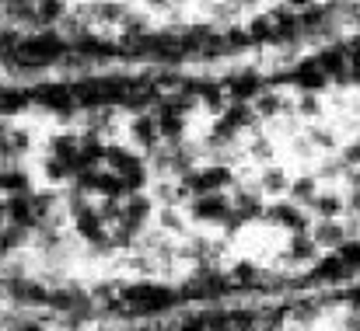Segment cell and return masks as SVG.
I'll return each instance as SVG.
<instances>
[{
  "label": "cell",
  "instance_id": "obj_1",
  "mask_svg": "<svg viewBox=\"0 0 360 331\" xmlns=\"http://www.w3.org/2000/svg\"><path fill=\"white\" fill-rule=\"evenodd\" d=\"M102 164L120 178L126 192H140V189L147 185V164H143L133 150H126V147L109 143V147H105V161H102Z\"/></svg>",
  "mask_w": 360,
  "mask_h": 331
},
{
  "label": "cell",
  "instance_id": "obj_2",
  "mask_svg": "<svg viewBox=\"0 0 360 331\" xmlns=\"http://www.w3.org/2000/svg\"><path fill=\"white\" fill-rule=\"evenodd\" d=\"M231 168L224 164H203V168H193L189 175H182V189L186 196H207V192H228L231 185Z\"/></svg>",
  "mask_w": 360,
  "mask_h": 331
},
{
  "label": "cell",
  "instance_id": "obj_3",
  "mask_svg": "<svg viewBox=\"0 0 360 331\" xmlns=\"http://www.w3.org/2000/svg\"><path fill=\"white\" fill-rule=\"evenodd\" d=\"M32 150V136L28 129H18L14 122L0 119V168H14L28 157Z\"/></svg>",
  "mask_w": 360,
  "mask_h": 331
},
{
  "label": "cell",
  "instance_id": "obj_4",
  "mask_svg": "<svg viewBox=\"0 0 360 331\" xmlns=\"http://www.w3.org/2000/svg\"><path fill=\"white\" fill-rule=\"evenodd\" d=\"M129 133H133L136 147H143L147 154H154L158 147H165V136H161V122H158L154 109L136 112V115H133V122H129Z\"/></svg>",
  "mask_w": 360,
  "mask_h": 331
},
{
  "label": "cell",
  "instance_id": "obj_5",
  "mask_svg": "<svg viewBox=\"0 0 360 331\" xmlns=\"http://www.w3.org/2000/svg\"><path fill=\"white\" fill-rule=\"evenodd\" d=\"M193 217L203 223H228V217H231V196L228 192L193 196Z\"/></svg>",
  "mask_w": 360,
  "mask_h": 331
},
{
  "label": "cell",
  "instance_id": "obj_6",
  "mask_svg": "<svg viewBox=\"0 0 360 331\" xmlns=\"http://www.w3.org/2000/svg\"><path fill=\"white\" fill-rule=\"evenodd\" d=\"M262 220L273 223V227H283V230H290V234H308V213L297 206V203H276V206H266V213H262Z\"/></svg>",
  "mask_w": 360,
  "mask_h": 331
},
{
  "label": "cell",
  "instance_id": "obj_7",
  "mask_svg": "<svg viewBox=\"0 0 360 331\" xmlns=\"http://www.w3.org/2000/svg\"><path fill=\"white\" fill-rule=\"evenodd\" d=\"M262 213H266V206H262V196L259 192H238V196H231V217H228V230H238L241 223L248 220H262Z\"/></svg>",
  "mask_w": 360,
  "mask_h": 331
},
{
  "label": "cell",
  "instance_id": "obj_8",
  "mask_svg": "<svg viewBox=\"0 0 360 331\" xmlns=\"http://www.w3.org/2000/svg\"><path fill=\"white\" fill-rule=\"evenodd\" d=\"M333 77L322 70V63L319 60H304L297 70H294V84L301 88V91H319V88H326Z\"/></svg>",
  "mask_w": 360,
  "mask_h": 331
},
{
  "label": "cell",
  "instance_id": "obj_9",
  "mask_svg": "<svg viewBox=\"0 0 360 331\" xmlns=\"http://www.w3.org/2000/svg\"><path fill=\"white\" fill-rule=\"evenodd\" d=\"M311 237H315V244H319V248H340V244H347V241H350V230H347L340 220H319Z\"/></svg>",
  "mask_w": 360,
  "mask_h": 331
},
{
  "label": "cell",
  "instance_id": "obj_10",
  "mask_svg": "<svg viewBox=\"0 0 360 331\" xmlns=\"http://www.w3.org/2000/svg\"><path fill=\"white\" fill-rule=\"evenodd\" d=\"M32 237H35V234H32L28 227H18V223H7V227H0V258H7V255L21 251V248H25Z\"/></svg>",
  "mask_w": 360,
  "mask_h": 331
},
{
  "label": "cell",
  "instance_id": "obj_11",
  "mask_svg": "<svg viewBox=\"0 0 360 331\" xmlns=\"http://www.w3.org/2000/svg\"><path fill=\"white\" fill-rule=\"evenodd\" d=\"M315 255H319L315 237H311V234H294V241H290V248H287V262L301 265V262H315Z\"/></svg>",
  "mask_w": 360,
  "mask_h": 331
},
{
  "label": "cell",
  "instance_id": "obj_12",
  "mask_svg": "<svg viewBox=\"0 0 360 331\" xmlns=\"http://www.w3.org/2000/svg\"><path fill=\"white\" fill-rule=\"evenodd\" d=\"M221 119H224L231 129H238V133H241V129H248L259 115H255V109H252V102H231V105L224 109V115H221Z\"/></svg>",
  "mask_w": 360,
  "mask_h": 331
},
{
  "label": "cell",
  "instance_id": "obj_13",
  "mask_svg": "<svg viewBox=\"0 0 360 331\" xmlns=\"http://www.w3.org/2000/svg\"><path fill=\"white\" fill-rule=\"evenodd\" d=\"M347 272H354V269H350V265H347L336 251L315 265V279H322V283H333V279H340V276H347Z\"/></svg>",
  "mask_w": 360,
  "mask_h": 331
},
{
  "label": "cell",
  "instance_id": "obj_14",
  "mask_svg": "<svg viewBox=\"0 0 360 331\" xmlns=\"http://www.w3.org/2000/svg\"><path fill=\"white\" fill-rule=\"evenodd\" d=\"M311 206H315V217H319V220H336V217L343 213V196H336V192H319V199H315Z\"/></svg>",
  "mask_w": 360,
  "mask_h": 331
},
{
  "label": "cell",
  "instance_id": "obj_15",
  "mask_svg": "<svg viewBox=\"0 0 360 331\" xmlns=\"http://www.w3.org/2000/svg\"><path fill=\"white\" fill-rule=\"evenodd\" d=\"M259 189H262V192H287V189H290L287 171H283V168H266L262 178H259Z\"/></svg>",
  "mask_w": 360,
  "mask_h": 331
},
{
  "label": "cell",
  "instance_id": "obj_16",
  "mask_svg": "<svg viewBox=\"0 0 360 331\" xmlns=\"http://www.w3.org/2000/svg\"><path fill=\"white\" fill-rule=\"evenodd\" d=\"M290 192H294V203H315L319 199V182L315 178H297V182H290Z\"/></svg>",
  "mask_w": 360,
  "mask_h": 331
},
{
  "label": "cell",
  "instance_id": "obj_17",
  "mask_svg": "<svg viewBox=\"0 0 360 331\" xmlns=\"http://www.w3.org/2000/svg\"><path fill=\"white\" fill-rule=\"evenodd\" d=\"M252 109L259 119H269V115H276V112L283 109V102H280V95H273V91H262L255 102H252Z\"/></svg>",
  "mask_w": 360,
  "mask_h": 331
},
{
  "label": "cell",
  "instance_id": "obj_18",
  "mask_svg": "<svg viewBox=\"0 0 360 331\" xmlns=\"http://www.w3.org/2000/svg\"><path fill=\"white\" fill-rule=\"evenodd\" d=\"M301 112H304V115H315V112H319V98H315L311 91H304V98H301Z\"/></svg>",
  "mask_w": 360,
  "mask_h": 331
},
{
  "label": "cell",
  "instance_id": "obj_19",
  "mask_svg": "<svg viewBox=\"0 0 360 331\" xmlns=\"http://www.w3.org/2000/svg\"><path fill=\"white\" fill-rule=\"evenodd\" d=\"M311 140H319V147H333V133L329 129H315Z\"/></svg>",
  "mask_w": 360,
  "mask_h": 331
},
{
  "label": "cell",
  "instance_id": "obj_20",
  "mask_svg": "<svg viewBox=\"0 0 360 331\" xmlns=\"http://www.w3.org/2000/svg\"><path fill=\"white\" fill-rule=\"evenodd\" d=\"M308 7H315V0H287V11H294V14H301Z\"/></svg>",
  "mask_w": 360,
  "mask_h": 331
},
{
  "label": "cell",
  "instance_id": "obj_21",
  "mask_svg": "<svg viewBox=\"0 0 360 331\" xmlns=\"http://www.w3.org/2000/svg\"><path fill=\"white\" fill-rule=\"evenodd\" d=\"M161 223H165L168 230H172V227H179V213H175V210H165V213H161Z\"/></svg>",
  "mask_w": 360,
  "mask_h": 331
},
{
  "label": "cell",
  "instance_id": "obj_22",
  "mask_svg": "<svg viewBox=\"0 0 360 331\" xmlns=\"http://www.w3.org/2000/svg\"><path fill=\"white\" fill-rule=\"evenodd\" d=\"M347 206H350L354 213H360V185H357V189H354V192H350V199H347Z\"/></svg>",
  "mask_w": 360,
  "mask_h": 331
},
{
  "label": "cell",
  "instance_id": "obj_23",
  "mask_svg": "<svg viewBox=\"0 0 360 331\" xmlns=\"http://www.w3.org/2000/svg\"><path fill=\"white\" fill-rule=\"evenodd\" d=\"M255 154H259V157H269V154H273V147H269L266 140H255Z\"/></svg>",
  "mask_w": 360,
  "mask_h": 331
},
{
  "label": "cell",
  "instance_id": "obj_24",
  "mask_svg": "<svg viewBox=\"0 0 360 331\" xmlns=\"http://www.w3.org/2000/svg\"><path fill=\"white\" fill-rule=\"evenodd\" d=\"M347 331H360V314H354V318L347 321Z\"/></svg>",
  "mask_w": 360,
  "mask_h": 331
}]
</instances>
